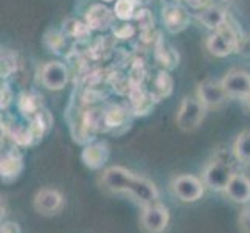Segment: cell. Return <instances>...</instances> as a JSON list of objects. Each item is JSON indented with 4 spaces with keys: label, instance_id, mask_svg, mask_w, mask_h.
Returning <instances> with one entry per match:
<instances>
[{
    "label": "cell",
    "instance_id": "1",
    "mask_svg": "<svg viewBox=\"0 0 250 233\" xmlns=\"http://www.w3.org/2000/svg\"><path fill=\"white\" fill-rule=\"evenodd\" d=\"M100 185L109 193L127 196L142 207L159 202L160 199L159 188L152 180L123 167H110L103 171Z\"/></svg>",
    "mask_w": 250,
    "mask_h": 233
},
{
    "label": "cell",
    "instance_id": "2",
    "mask_svg": "<svg viewBox=\"0 0 250 233\" xmlns=\"http://www.w3.org/2000/svg\"><path fill=\"white\" fill-rule=\"evenodd\" d=\"M239 42H241L239 34L227 21L221 28L214 30V33L207 39V48H208V51L213 56L226 58L233 53V51H238Z\"/></svg>",
    "mask_w": 250,
    "mask_h": 233
},
{
    "label": "cell",
    "instance_id": "3",
    "mask_svg": "<svg viewBox=\"0 0 250 233\" xmlns=\"http://www.w3.org/2000/svg\"><path fill=\"white\" fill-rule=\"evenodd\" d=\"M169 188L180 202L184 204H193L202 199L205 193V184L204 180L196 177L193 174H180L171 180Z\"/></svg>",
    "mask_w": 250,
    "mask_h": 233
},
{
    "label": "cell",
    "instance_id": "4",
    "mask_svg": "<svg viewBox=\"0 0 250 233\" xmlns=\"http://www.w3.org/2000/svg\"><path fill=\"white\" fill-rule=\"evenodd\" d=\"M205 106L201 103L199 98L187 97L180 103V107L177 110L176 123L179 129L184 132H193L199 127L205 118Z\"/></svg>",
    "mask_w": 250,
    "mask_h": 233
},
{
    "label": "cell",
    "instance_id": "5",
    "mask_svg": "<svg viewBox=\"0 0 250 233\" xmlns=\"http://www.w3.org/2000/svg\"><path fill=\"white\" fill-rule=\"evenodd\" d=\"M236 174L231 162L227 159H213L204 169V184L211 191H222L227 188L229 182Z\"/></svg>",
    "mask_w": 250,
    "mask_h": 233
},
{
    "label": "cell",
    "instance_id": "6",
    "mask_svg": "<svg viewBox=\"0 0 250 233\" xmlns=\"http://www.w3.org/2000/svg\"><path fill=\"white\" fill-rule=\"evenodd\" d=\"M169 224V210L167 205L154 202L142 207L140 227L146 233H163Z\"/></svg>",
    "mask_w": 250,
    "mask_h": 233
},
{
    "label": "cell",
    "instance_id": "7",
    "mask_svg": "<svg viewBox=\"0 0 250 233\" xmlns=\"http://www.w3.org/2000/svg\"><path fill=\"white\" fill-rule=\"evenodd\" d=\"M65 207L62 193L56 188H42L33 197V209L42 216H55Z\"/></svg>",
    "mask_w": 250,
    "mask_h": 233
},
{
    "label": "cell",
    "instance_id": "8",
    "mask_svg": "<svg viewBox=\"0 0 250 233\" xmlns=\"http://www.w3.org/2000/svg\"><path fill=\"white\" fill-rule=\"evenodd\" d=\"M227 92L224 89L222 83L216 80H204L197 85V98L201 100V103L205 107H216L221 106L224 101L227 100Z\"/></svg>",
    "mask_w": 250,
    "mask_h": 233
},
{
    "label": "cell",
    "instance_id": "9",
    "mask_svg": "<svg viewBox=\"0 0 250 233\" xmlns=\"http://www.w3.org/2000/svg\"><path fill=\"white\" fill-rule=\"evenodd\" d=\"M41 81L48 90H61L68 81V70L62 63L51 61L44 64L41 70Z\"/></svg>",
    "mask_w": 250,
    "mask_h": 233
},
{
    "label": "cell",
    "instance_id": "10",
    "mask_svg": "<svg viewBox=\"0 0 250 233\" xmlns=\"http://www.w3.org/2000/svg\"><path fill=\"white\" fill-rule=\"evenodd\" d=\"M109 145L106 142L87 143L81 152V160L90 169H101L109 160Z\"/></svg>",
    "mask_w": 250,
    "mask_h": 233
},
{
    "label": "cell",
    "instance_id": "11",
    "mask_svg": "<svg viewBox=\"0 0 250 233\" xmlns=\"http://www.w3.org/2000/svg\"><path fill=\"white\" fill-rule=\"evenodd\" d=\"M221 83L230 97L244 98L250 93V75L244 70H230Z\"/></svg>",
    "mask_w": 250,
    "mask_h": 233
},
{
    "label": "cell",
    "instance_id": "12",
    "mask_svg": "<svg viewBox=\"0 0 250 233\" xmlns=\"http://www.w3.org/2000/svg\"><path fill=\"white\" fill-rule=\"evenodd\" d=\"M162 21L169 33L176 34V33L184 31L189 25V14L187 13L184 6L168 5L163 8V11H162Z\"/></svg>",
    "mask_w": 250,
    "mask_h": 233
},
{
    "label": "cell",
    "instance_id": "13",
    "mask_svg": "<svg viewBox=\"0 0 250 233\" xmlns=\"http://www.w3.org/2000/svg\"><path fill=\"white\" fill-rule=\"evenodd\" d=\"M227 199L235 204H249L250 202V179L246 174H236L231 177L227 188L224 190Z\"/></svg>",
    "mask_w": 250,
    "mask_h": 233
},
{
    "label": "cell",
    "instance_id": "14",
    "mask_svg": "<svg viewBox=\"0 0 250 233\" xmlns=\"http://www.w3.org/2000/svg\"><path fill=\"white\" fill-rule=\"evenodd\" d=\"M114 14L107 6L104 5H93L90 6V10L85 14V23L89 25L90 30L95 31H103V30H107L110 28L112 21H114Z\"/></svg>",
    "mask_w": 250,
    "mask_h": 233
},
{
    "label": "cell",
    "instance_id": "15",
    "mask_svg": "<svg viewBox=\"0 0 250 233\" xmlns=\"http://www.w3.org/2000/svg\"><path fill=\"white\" fill-rule=\"evenodd\" d=\"M23 171V159L17 152H8L0 162V176L5 184H11L22 174Z\"/></svg>",
    "mask_w": 250,
    "mask_h": 233
},
{
    "label": "cell",
    "instance_id": "16",
    "mask_svg": "<svg viewBox=\"0 0 250 233\" xmlns=\"http://www.w3.org/2000/svg\"><path fill=\"white\" fill-rule=\"evenodd\" d=\"M129 98H131V112L135 117L148 115L154 107V101L149 92L146 93L142 87H131L129 90Z\"/></svg>",
    "mask_w": 250,
    "mask_h": 233
},
{
    "label": "cell",
    "instance_id": "17",
    "mask_svg": "<svg viewBox=\"0 0 250 233\" xmlns=\"http://www.w3.org/2000/svg\"><path fill=\"white\" fill-rule=\"evenodd\" d=\"M199 21L210 30H218L221 28L224 23L227 22V14L222 10L221 6L216 5H208L199 13Z\"/></svg>",
    "mask_w": 250,
    "mask_h": 233
},
{
    "label": "cell",
    "instance_id": "18",
    "mask_svg": "<svg viewBox=\"0 0 250 233\" xmlns=\"http://www.w3.org/2000/svg\"><path fill=\"white\" fill-rule=\"evenodd\" d=\"M172 92V80H171V76L168 75L167 70H162L157 73V76L154 78V81H152V87L149 90V95L152 97L154 101H160L163 98H167L169 97Z\"/></svg>",
    "mask_w": 250,
    "mask_h": 233
},
{
    "label": "cell",
    "instance_id": "19",
    "mask_svg": "<svg viewBox=\"0 0 250 233\" xmlns=\"http://www.w3.org/2000/svg\"><path fill=\"white\" fill-rule=\"evenodd\" d=\"M129 112L123 106H110L107 110H104V123L106 129L115 131L118 127H126L129 123Z\"/></svg>",
    "mask_w": 250,
    "mask_h": 233
},
{
    "label": "cell",
    "instance_id": "20",
    "mask_svg": "<svg viewBox=\"0 0 250 233\" xmlns=\"http://www.w3.org/2000/svg\"><path fill=\"white\" fill-rule=\"evenodd\" d=\"M17 106H19V110L22 112V115H25L27 118L33 120L36 118L41 114V101L38 97H34L31 93H21L19 100H17Z\"/></svg>",
    "mask_w": 250,
    "mask_h": 233
},
{
    "label": "cell",
    "instance_id": "21",
    "mask_svg": "<svg viewBox=\"0 0 250 233\" xmlns=\"http://www.w3.org/2000/svg\"><path fill=\"white\" fill-rule=\"evenodd\" d=\"M156 59L163 67V70H171V68H174L179 64V53L168 44L160 42L156 47Z\"/></svg>",
    "mask_w": 250,
    "mask_h": 233
},
{
    "label": "cell",
    "instance_id": "22",
    "mask_svg": "<svg viewBox=\"0 0 250 233\" xmlns=\"http://www.w3.org/2000/svg\"><path fill=\"white\" fill-rule=\"evenodd\" d=\"M231 154L239 163H250V131L241 132L231 148Z\"/></svg>",
    "mask_w": 250,
    "mask_h": 233
},
{
    "label": "cell",
    "instance_id": "23",
    "mask_svg": "<svg viewBox=\"0 0 250 233\" xmlns=\"http://www.w3.org/2000/svg\"><path fill=\"white\" fill-rule=\"evenodd\" d=\"M139 5V0H117L115 3V17H118L120 21H131L135 16V8Z\"/></svg>",
    "mask_w": 250,
    "mask_h": 233
},
{
    "label": "cell",
    "instance_id": "24",
    "mask_svg": "<svg viewBox=\"0 0 250 233\" xmlns=\"http://www.w3.org/2000/svg\"><path fill=\"white\" fill-rule=\"evenodd\" d=\"M65 33L70 38L83 39V38H87V34L90 33V28L87 23H83L80 21H68L65 25Z\"/></svg>",
    "mask_w": 250,
    "mask_h": 233
},
{
    "label": "cell",
    "instance_id": "25",
    "mask_svg": "<svg viewBox=\"0 0 250 233\" xmlns=\"http://www.w3.org/2000/svg\"><path fill=\"white\" fill-rule=\"evenodd\" d=\"M17 68L16 56L10 50L2 51V78H8Z\"/></svg>",
    "mask_w": 250,
    "mask_h": 233
},
{
    "label": "cell",
    "instance_id": "26",
    "mask_svg": "<svg viewBox=\"0 0 250 233\" xmlns=\"http://www.w3.org/2000/svg\"><path fill=\"white\" fill-rule=\"evenodd\" d=\"M134 19L140 23L142 31H145V30H151V28H152V25H154V17H152L151 11H148V10H139V11L135 13Z\"/></svg>",
    "mask_w": 250,
    "mask_h": 233
},
{
    "label": "cell",
    "instance_id": "27",
    "mask_svg": "<svg viewBox=\"0 0 250 233\" xmlns=\"http://www.w3.org/2000/svg\"><path fill=\"white\" fill-rule=\"evenodd\" d=\"M238 226L241 233H250V205H246L239 213Z\"/></svg>",
    "mask_w": 250,
    "mask_h": 233
},
{
    "label": "cell",
    "instance_id": "28",
    "mask_svg": "<svg viewBox=\"0 0 250 233\" xmlns=\"http://www.w3.org/2000/svg\"><path fill=\"white\" fill-rule=\"evenodd\" d=\"M114 34H115V38L126 41V39H131L134 36L135 28H134V25H131V23H122L120 27H117L114 30Z\"/></svg>",
    "mask_w": 250,
    "mask_h": 233
},
{
    "label": "cell",
    "instance_id": "29",
    "mask_svg": "<svg viewBox=\"0 0 250 233\" xmlns=\"http://www.w3.org/2000/svg\"><path fill=\"white\" fill-rule=\"evenodd\" d=\"M0 98H2V101H0V107L6 109L8 106L11 105V101H13V90L11 87L8 84H3L2 85V92H0Z\"/></svg>",
    "mask_w": 250,
    "mask_h": 233
},
{
    "label": "cell",
    "instance_id": "30",
    "mask_svg": "<svg viewBox=\"0 0 250 233\" xmlns=\"http://www.w3.org/2000/svg\"><path fill=\"white\" fill-rule=\"evenodd\" d=\"M0 233H22L17 222H3L0 227Z\"/></svg>",
    "mask_w": 250,
    "mask_h": 233
},
{
    "label": "cell",
    "instance_id": "31",
    "mask_svg": "<svg viewBox=\"0 0 250 233\" xmlns=\"http://www.w3.org/2000/svg\"><path fill=\"white\" fill-rule=\"evenodd\" d=\"M185 3L193 8V10H204L205 6H208V0H185Z\"/></svg>",
    "mask_w": 250,
    "mask_h": 233
},
{
    "label": "cell",
    "instance_id": "32",
    "mask_svg": "<svg viewBox=\"0 0 250 233\" xmlns=\"http://www.w3.org/2000/svg\"><path fill=\"white\" fill-rule=\"evenodd\" d=\"M226 2H229V0H208L210 5H216V6H221L222 3H226Z\"/></svg>",
    "mask_w": 250,
    "mask_h": 233
},
{
    "label": "cell",
    "instance_id": "33",
    "mask_svg": "<svg viewBox=\"0 0 250 233\" xmlns=\"http://www.w3.org/2000/svg\"><path fill=\"white\" fill-rule=\"evenodd\" d=\"M162 2L165 3V6H168V5H179L180 0H162Z\"/></svg>",
    "mask_w": 250,
    "mask_h": 233
},
{
    "label": "cell",
    "instance_id": "34",
    "mask_svg": "<svg viewBox=\"0 0 250 233\" xmlns=\"http://www.w3.org/2000/svg\"><path fill=\"white\" fill-rule=\"evenodd\" d=\"M243 100H244V103H246V106H247V109L250 110V93L247 95V97H244Z\"/></svg>",
    "mask_w": 250,
    "mask_h": 233
},
{
    "label": "cell",
    "instance_id": "35",
    "mask_svg": "<svg viewBox=\"0 0 250 233\" xmlns=\"http://www.w3.org/2000/svg\"><path fill=\"white\" fill-rule=\"evenodd\" d=\"M103 2H107L109 3V2H115V0H103Z\"/></svg>",
    "mask_w": 250,
    "mask_h": 233
}]
</instances>
